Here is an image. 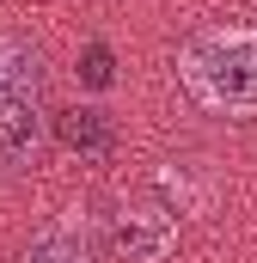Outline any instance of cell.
Listing matches in <instances>:
<instances>
[{"label": "cell", "mask_w": 257, "mask_h": 263, "mask_svg": "<svg viewBox=\"0 0 257 263\" xmlns=\"http://www.w3.org/2000/svg\"><path fill=\"white\" fill-rule=\"evenodd\" d=\"M178 80L214 117H257V25H208L184 37Z\"/></svg>", "instance_id": "obj_1"}, {"label": "cell", "mask_w": 257, "mask_h": 263, "mask_svg": "<svg viewBox=\"0 0 257 263\" xmlns=\"http://www.w3.org/2000/svg\"><path fill=\"white\" fill-rule=\"evenodd\" d=\"M37 92H43L37 49L19 37H0V153L37 147Z\"/></svg>", "instance_id": "obj_2"}, {"label": "cell", "mask_w": 257, "mask_h": 263, "mask_svg": "<svg viewBox=\"0 0 257 263\" xmlns=\"http://www.w3.org/2000/svg\"><path fill=\"white\" fill-rule=\"evenodd\" d=\"M172 239H178V214H166V208H147V202H135L123 214H111V251L123 263H153L172 251Z\"/></svg>", "instance_id": "obj_3"}, {"label": "cell", "mask_w": 257, "mask_h": 263, "mask_svg": "<svg viewBox=\"0 0 257 263\" xmlns=\"http://www.w3.org/2000/svg\"><path fill=\"white\" fill-rule=\"evenodd\" d=\"M19 263H98V233H92L80 214H62V220H49V227L25 245Z\"/></svg>", "instance_id": "obj_4"}, {"label": "cell", "mask_w": 257, "mask_h": 263, "mask_svg": "<svg viewBox=\"0 0 257 263\" xmlns=\"http://www.w3.org/2000/svg\"><path fill=\"white\" fill-rule=\"evenodd\" d=\"M56 129H62L67 147H86V153H111V141H117V129H111L104 110H62Z\"/></svg>", "instance_id": "obj_5"}, {"label": "cell", "mask_w": 257, "mask_h": 263, "mask_svg": "<svg viewBox=\"0 0 257 263\" xmlns=\"http://www.w3.org/2000/svg\"><path fill=\"white\" fill-rule=\"evenodd\" d=\"M111 55H104V49H92V55H86V80H92V86H104V80H111Z\"/></svg>", "instance_id": "obj_6"}]
</instances>
